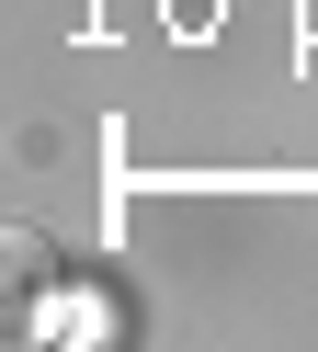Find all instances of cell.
<instances>
[{"instance_id": "obj_1", "label": "cell", "mask_w": 318, "mask_h": 352, "mask_svg": "<svg viewBox=\"0 0 318 352\" xmlns=\"http://www.w3.org/2000/svg\"><path fill=\"white\" fill-rule=\"evenodd\" d=\"M34 341H114V296H45Z\"/></svg>"}]
</instances>
